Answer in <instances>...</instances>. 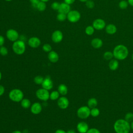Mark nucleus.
<instances>
[{"mask_svg":"<svg viewBox=\"0 0 133 133\" xmlns=\"http://www.w3.org/2000/svg\"><path fill=\"white\" fill-rule=\"evenodd\" d=\"M114 58L118 60H124L129 54L128 48L124 45L118 44L115 46L113 50Z\"/></svg>","mask_w":133,"mask_h":133,"instance_id":"f257e3e1","label":"nucleus"},{"mask_svg":"<svg viewBox=\"0 0 133 133\" xmlns=\"http://www.w3.org/2000/svg\"><path fill=\"white\" fill-rule=\"evenodd\" d=\"M113 129L116 133H129L131 129L130 123L125 119H118L114 123Z\"/></svg>","mask_w":133,"mask_h":133,"instance_id":"f03ea898","label":"nucleus"},{"mask_svg":"<svg viewBox=\"0 0 133 133\" xmlns=\"http://www.w3.org/2000/svg\"><path fill=\"white\" fill-rule=\"evenodd\" d=\"M12 49L16 54L18 55H21L24 54L25 51L26 45L23 41L18 39L17 41L13 42Z\"/></svg>","mask_w":133,"mask_h":133,"instance_id":"7ed1b4c3","label":"nucleus"},{"mask_svg":"<svg viewBox=\"0 0 133 133\" xmlns=\"http://www.w3.org/2000/svg\"><path fill=\"white\" fill-rule=\"evenodd\" d=\"M8 97L11 101L16 102H19L23 99L24 94L21 90L15 88L10 91L8 94Z\"/></svg>","mask_w":133,"mask_h":133,"instance_id":"20e7f679","label":"nucleus"},{"mask_svg":"<svg viewBox=\"0 0 133 133\" xmlns=\"http://www.w3.org/2000/svg\"><path fill=\"white\" fill-rule=\"evenodd\" d=\"M77 116L81 119H86L90 115V109L87 105L79 107L76 112Z\"/></svg>","mask_w":133,"mask_h":133,"instance_id":"39448f33","label":"nucleus"},{"mask_svg":"<svg viewBox=\"0 0 133 133\" xmlns=\"http://www.w3.org/2000/svg\"><path fill=\"white\" fill-rule=\"evenodd\" d=\"M68 20L71 23H76L78 22L81 18V13L76 10H71L66 15Z\"/></svg>","mask_w":133,"mask_h":133,"instance_id":"423d86ee","label":"nucleus"},{"mask_svg":"<svg viewBox=\"0 0 133 133\" xmlns=\"http://www.w3.org/2000/svg\"><path fill=\"white\" fill-rule=\"evenodd\" d=\"M36 97L43 101H46L49 99V95L48 90L43 88L38 89L35 93Z\"/></svg>","mask_w":133,"mask_h":133,"instance_id":"0eeeda50","label":"nucleus"},{"mask_svg":"<svg viewBox=\"0 0 133 133\" xmlns=\"http://www.w3.org/2000/svg\"><path fill=\"white\" fill-rule=\"evenodd\" d=\"M6 36L7 38L11 42H15L19 38V33L17 31L14 29H8L6 33Z\"/></svg>","mask_w":133,"mask_h":133,"instance_id":"6e6552de","label":"nucleus"},{"mask_svg":"<svg viewBox=\"0 0 133 133\" xmlns=\"http://www.w3.org/2000/svg\"><path fill=\"white\" fill-rule=\"evenodd\" d=\"M106 23L105 21L101 18H97L95 19L92 23V26L96 30L100 31L105 29L106 26Z\"/></svg>","mask_w":133,"mask_h":133,"instance_id":"1a4fd4ad","label":"nucleus"},{"mask_svg":"<svg viewBox=\"0 0 133 133\" xmlns=\"http://www.w3.org/2000/svg\"><path fill=\"white\" fill-rule=\"evenodd\" d=\"M51 40L55 43H60L63 38L62 32L59 30H55L51 34Z\"/></svg>","mask_w":133,"mask_h":133,"instance_id":"9d476101","label":"nucleus"},{"mask_svg":"<svg viewBox=\"0 0 133 133\" xmlns=\"http://www.w3.org/2000/svg\"><path fill=\"white\" fill-rule=\"evenodd\" d=\"M28 44L30 47L33 48H36L41 45V41L38 37L33 36L28 39Z\"/></svg>","mask_w":133,"mask_h":133,"instance_id":"9b49d317","label":"nucleus"},{"mask_svg":"<svg viewBox=\"0 0 133 133\" xmlns=\"http://www.w3.org/2000/svg\"><path fill=\"white\" fill-rule=\"evenodd\" d=\"M57 105L59 108L65 109L69 105V101L68 99L64 96L59 97L57 100Z\"/></svg>","mask_w":133,"mask_h":133,"instance_id":"f8f14e48","label":"nucleus"},{"mask_svg":"<svg viewBox=\"0 0 133 133\" xmlns=\"http://www.w3.org/2000/svg\"><path fill=\"white\" fill-rule=\"evenodd\" d=\"M41 85L42 88L45 89H47L48 90L51 89L53 87V82L51 79L50 77L48 76L45 77Z\"/></svg>","mask_w":133,"mask_h":133,"instance_id":"ddd939ff","label":"nucleus"},{"mask_svg":"<svg viewBox=\"0 0 133 133\" xmlns=\"http://www.w3.org/2000/svg\"><path fill=\"white\" fill-rule=\"evenodd\" d=\"M76 129L79 133H86L89 129V126L87 123L82 121L78 123L76 125Z\"/></svg>","mask_w":133,"mask_h":133,"instance_id":"4468645a","label":"nucleus"},{"mask_svg":"<svg viewBox=\"0 0 133 133\" xmlns=\"http://www.w3.org/2000/svg\"><path fill=\"white\" fill-rule=\"evenodd\" d=\"M30 110L33 114H38L42 110V106L39 102H34L31 105Z\"/></svg>","mask_w":133,"mask_h":133,"instance_id":"2eb2a0df","label":"nucleus"},{"mask_svg":"<svg viewBox=\"0 0 133 133\" xmlns=\"http://www.w3.org/2000/svg\"><path fill=\"white\" fill-rule=\"evenodd\" d=\"M117 29L116 26L113 23H109L107 24L105 27V32L109 35H113L117 32Z\"/></svg>","mask_w":133,"mask_h":133,"instance_id":"dca6fc26","label":"nucleus"},{"mask_svg":"<svg viewBox=\"0 0 133 133\" xmlns=\"http://www.w3.org/2000/svg\"><path fill=\"white\" fill-rule=\"evenodd\" d=\"M103 44L102 40L99 37H96L92 39L90 42L91 46L95 49L100 48L103 46Z\"/></svg>","mask_w":133,"mask_h":133,"instance_id":"f3484780","label":"nucleus"},{"mask_svg":"<svg viewBox=\"0 0 133 133\" xmlns=\"http://www.w3.org/2000/svg\"><path fill=\"white\" fill-rule=\"evenodd\" d=\"M71 10L70 5L63 2L60 3L59 8L58 10V12L63 13L67 15V14Z\"/></svg>","mask_w":133,"mask_h":133,"instance_id":"a211bd4d","label":"nucleus"},{"mask_svg":"<svg viewBox=\"0 0 133 133\" xmlns=\"http://www.w3.org/2000/svg\"><path fill=\"white\" fill-rule=\"evenodd\" d=\"M48 58L51 62L56 63L59 60V57L57 52L54 50H51V51L48 52Z\"/></svg>","mask_w":133,"mask_h":133,"instance_id":"6ab92c4d","label":"nucleus"},{"mask_svg":"<svg viewBox=\"0 0 133 133\" xmlns=\"http://www.w3.org/2000/svg\"><path fill=\"white\" fill-rule=\"evenodd\" d=\"M119 66V62L118 60L116 59H112L111 60L109 61V64H108V66L109 69L111 71H115L116 70Z\"/></svg>","mask_w":133,"mask_h":133,"instance_id":"aec40b11","label":"nucleus"},{"mask_svg":"<svg viewBox=\"0 0 133 133\" xmlns=\"http://www.w3.org/2000/svg\"><path fill=\"white\" fill-rule=\"evenodd\" d=\"M58 91L62 96H65L68 94V88L65 84H61L58 87Z\"/></svg>","mask_w":133,"mask_h":133,"instance_id":"412c9836","label":"nucleus"},{"mask_svg":"<svg viewBox=\"0 0 133 133\" xmlns=\"http://www.w3.org/2000/svg\"><path fill=\"white\" fill-rule=\"evenodd\" d=\"M98 105V101L95 98H90L87 101V106L90 108L92 109L96 108Z\"/></svg>","mask_w":133,"mask_h":133,"instance_id":"4be33fe9","label":"nucleus"},{"mask_svg":"<svg viewBox=\"0 0 133 133\" xmlns=\"http://www.w3.org/2000/svg\"><path fill=\"white\" fill-rule=\"evenodd\" d=\"M21 105L24 109H28L31 106V101L27 98H23L21 101Z\"/></svg>","mask_w":133,"mask_h":133,"instance_id":"5701e85b","label":"nucleus"},{"mask_svg":"<svg viewBox=\"0 0 133 133\" xmlns=\"http://www.w3.org/2000/svg\"><path fill=\"white\" fill-rule=\"evenodd\" d=\"M103 57L105 60H111L114 58L113 52L111 51H106L103 54Z\"/></svg>","mask_w":133,"mask_h":133,"instance_id":"b1692460","label":"nucleus"},{"mask_svg":"<svg viewBox=\"0 0 133 133\" xmlns=\"http://www.w3.org/2000/svg\"><path fill=\"white\" fill-rule=\"evenodd\" d=\"M60 94L58 91L54 90L49 95V99L51 100H56L60 97Z\"/></svg>","mask_w":133,"mask_h":133,"instance_id":"393cba45","label":"nucleus"},{"mask_svg":"<svg viewBox=\"0 0 133 133\" xmlns=\"http://www.w3.org/2000/svg\"><path fill=\"white\" fill-rule=\"evenodd\" d=\"M36 8L39 11H44L46 8V3L40 1L36 5Z\"/></svg>","mask_w":133,"mask_h":133,"instance_id":"a878e982","label":"nucleus"},{"mask_svg":"<svg viewBox=\"0 0 133 133\" xmlns=\"http://www.w3.org/2000/svg\"><path fill=\"white\" fill-rule=\"evenodd\" d=\"M95 29L92 26V25H89L86 27V28L85 29V32L86 35L90 36V35H92L94 34V33L95 32Z\"/></svg>","mask_w":133,"mask_h":133,"instance_id":"bb28decb","label":"nucleus"},{"mask_svg":"<svg viewBox=\"0 0 133 133\" xmlns=\"http://www.w3.org/2000/svg\"><path fill=\"white\" fill-rule=\"evenodd\" d=\"M129 5L127 1L122 0L118 3V7L121 9H126Z\"/></svg>","mask_w":133,"mask_h":133,"instance_id":"cd10ccee","label":"nucleus"},{"mask_svg":"<svg viewBox=\"0 0 133 133\" xmlns=\"http://www.w3.org/2000/svg\"><path fill=\"white\" fill-rule=\"evenodd\" d=\"M100 114V110L97 107L90 109V115L92 117H96Z\"/></svg>","mask_w":133,"mask_h":133,"instance_id":"c85d7f7f","label":"nucleus"},{"mask_svg":"<svg viewBox=\"0 0 133 133\" xmlns=\"http://www.w3.org/2000/svg\"><path fill=\"white\" fill-rule=\"evenodd\" d=\"M44 78L41 75H37L34 78V82L37 85H41L44 81Z\"/></svg>","mask_w":133,"mask_h":133,"instance_id":"c756f323","label":"nucleus"},{"mask_svg":"<svg viewBox=\"0 0 133 133\" xmlns=\"http://www.w3.org/2000/svg\"><path fill=\"white\" fill-rule=\"evenodd\" d=\"M57 19L60 22H63L65 20L67 19V17H66V15L65 14H63V13H59L58 12V15H57Z\"/></svg>","mask_w":133,"mask_h":133,"instance_id":"7c9ffc66","label":"nucleus"},{"mask_svg":"<svg viewBox=\"0 0 133 133\" xmlns=\"http://www.w3.org/2000/svg\"><path fill=\"white\" fill-rule=\"evenodd\" d=\"M124 119L130 123L132 121H133V113L130 112L127 113L125 115Z\"/></svg>","mask_w":133,"mask_h":133,"instance_id":"2f4dec72","label":"nucleus"},{"mask_svg":"<svg viewBox=\"0 0 133 133\" xmlns=\"http://www.w3.org/2000/svg\"><path fill=\"white\" fill-rule=\"evenodd\" d=\"M42 49L46 52H49L52 50V47L49 44H45L42 46Z\"/></svg>","mask_w":133,"mask_h":133,"instance_id":"473e14b6","label":"nucleus"},{"mask_svg":"<svg viewBox=\"0 0 133 133\" xmlns=\"http://www.w3.org/2000/svg\"><path fill=\"white\" fill-rule=\"evenodd\" d=\"M85 5L88 9H92L94 8L95 4L92 0H87L85 2Z\"/></svg>","mask_w":133,"mask_h":133,"instance_id":"72a5a7b5","label":"nucleus"},{"mask_svg":"<svg viewBox=\"0 0 133 133\" xmlns=\"http://www.w3.org/2000/svg\"><path fill=\"white\" fill-rule=\"evenodd\" d=\"M8 53V50L6 47L4 46L0 47V55L1 56H5L7 55Z\"/></svg>","mask_w":133,"mask_h":133,"instance_id":"f704fd0d","label":"nucleus"},{"mask_svg":"<svg viewBox=\"0 0 133 133\" xmlns=\"http://www.w3.org/2000/svg\"><path fill=\"white\" fill-rule=\"evenodd\" d=\"M60 5V3H59V2H53V3L51 4V8L53 10H57V11H58Z\"/></svg>","mask_w":133,"mask_h":133,"instance_id":"c9c22d12","label":"nucleus"},{"mask_svg":"<svg viewBox=\"0 0 133 133\" xmlns=\"http://www.w3.org/2000/svg\"><path fill=\"white\" fill-rule=\"evenodd\" d=\"M86 133H101L100 130L96 128H91L88 130Z\"/></svg>","mask_w":133,"mask_h":133,"instance_id":"e433bc0d","label":"nucleus"},{"mask_svg":"<svg viewBox=\"0 0 133 133\" xmlns=\"http://www.w3.org/2000/svg\"><path fill=\"white\" fill-rule=\"evenodd\" d=\"M29 1L31 3V4H32V6L36 8V5L39 3L40 0H29Z\"/></svg>","mask_w":133,"mask_h":133,"instance_id":"4c0bfd02","label":"nucleus"},{"mask_svg":"<svg viewBox=\"0 0 133 133\" xmlns=\"http://www.w3.org/2000/svg\"><path fill=\"white\" fill-rule=\"evenodd\" d=\"M5 43V38L3 36L0 35V47L4 45Z\"/></svg>","mask_w":133,"mask_h":133,"instance_id":"58836bf2","label":"nucleus"},{"mask_svg":"<svg viewBox=\"0 0 133 133\" xmlns=\"http://www.w3.org/2000/svg\"><path fill=\"white\" fill-rule=\"evenodd\" d=\"M5 92V88L2 85H0V96H2Z\"/></svg>","mask_w":133,"mask_h":133,"instance_id":"ea45409f","label":"nucleus"},{"mask_svg":"<svg viewBox=\"0 0 133 133\" xmlns=\"http://www.w3.org/2000/svg\"><path fill=\"white\" fill-rule=\"evenodd\" d=\"M75 0H64V2L69 4V5H71L73 4L75 2Z\"/></svg>","mask_w":133,"mask_h":133,"instance_id":"a19ab883","label":"nucleus"},{"mask_svg":"<svg viewBox=\"0 0 133 133\" xmlns=\"http://www.w3.org/2000/svg\"><path fill=\"white\" fill-rule=\"evenodd\" d=\"M55 133H66V131H65L63 129H57L55 131Z\"/></svg>","mask_w":133,"mask_h":133,"instance_id":"79ce46f5","label":"nucleus"},{"mask_svg":"<svg viewBox=\"0 0 133 133\" xmlns=\"http://www.w3.org/2000/svg\"><path fill=\"white\" fill-rule=\"evenodd\" d=\"M127 2L129 5L133 7V0H127Z\"/></svg>","mask_w":133,"mask_h":133,"instance_id":"37998d69","label":"nucleus"},{"mask_svg":"<svg viewBox=\"0 0 133 133\" xmlns=\"http://www.w3.org/2000/svg\"><path fill=\"white\" fill-rule=\"evenodd\" d=\"M66 133H76V132H75V131L74 130L70 129V130H68L66 131Z\"/></svg>","mask_w":133,"mask_h":133,"instance_id":"c03bdc74","label":"nucleus"},{"mask_svg":"<svg viewBox=\"0 0 133 133\" xmlns=\"http://www.w3.org/2000/svg\"><path fill=\"white\" fill-rule=\"evenodd\" d=\"M11 133H22L21 131L20 130H15V131H13Z\"/></svg>","mask_w":133,"mask_h":133,"instance_id":"a18cd8bd","label":"nucleus"},{"mask_svg":"<svg viewBox=\"0 0 133 133\" xmlns=\"http://www.w3.org/2000/svg\"><path fill=\"white\" fill-rule=\"evenodd\" d=\"M130 128H131V129H132L133 130V121H132L130 123Z\"/></svg>","mask_w":133,"mask_h":133,"instance_id":"49530a36","label":"nucleus"},{"mask_svg":"<svg viewBox=\"0 0 133 133\" xmlns=\"http://www.w3.org/2000/svg\"><path fill=\"white\" fill-rule=\"evenodd\" d=\"M87 0H79V1H80L81 2H82V3H85Z\"/></svg>","mask_w":133,"mask_h":133,"instance_id":"de8ad7c7","label":"nucleus"},{"mask_svg":"<svg viewBox=\"0 0 133 133\" xmlns=\"http://www.w3.org/2000/svg\"><path fill=\"white\" fill-rule=\"evenodd\" d=\"M41 1H42V2H45L46 3L47 2H48L49 0H40Z\"/></svg>","mask_w":133,"mask_h":133,"instance_id":"09e8293b","label":"nucleus"},{"mask_svg":"<svg viewBox=\"0 0 133 133\" xmlns=\"http://www.w3.org/2000/svg\"><path fill=\"white\" fill-rule=\"evenodd\" d=\"M2 73H1V72L0 71V81H1V79H2Z\"/></svg>","mask_w":133,"mask_h":133,"instance_id":"8fccbe9b","label":"nucleus"},{"mask_svg":"<svg viewBox=\"0 0 133 133\" xmlns=\"http://www.w3.org/2000/svg\"><path fill=\"white\" fill-rule=\"evenodd\" d=\"M131 59H132V60L133 61V53H132V55H131Z\"/></svg>","mask_w":133,"mask_h":133,"instance_id":"3c124183","label":"nucleus"},{"mask_svg":"<svg viewBox=\"0 0 133 133\" xmlns=\"http://www.w3.org/2000/svg\"><path fill=\"white\" fill-rule=\"evenodd\" d=\"M4 1H5L6 2H10V1H12V0H4Z\"/></svg>","mask_w":133,"mask_h":133,"instance_id":"603ef678","label":"nucleus"},{"mask_svg":"<svg viewBox=\"0 0 133 133\" xmlns=\"http://www.w3.org/2000/svg\"><path fill=\"white\" fill-rule=\"evenodd\" d=\"M78 133H79V132H78Z\"/></svg>","mask_w":133,"mask_h":133,"instance_id":"864d4df0","label":"nucleus"}]
</instances>
